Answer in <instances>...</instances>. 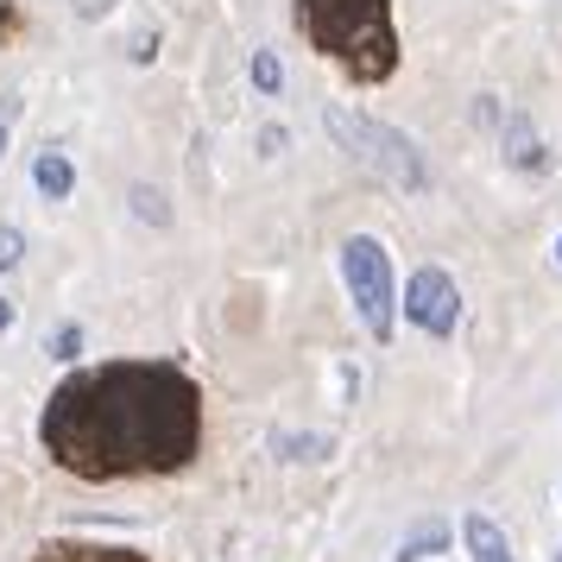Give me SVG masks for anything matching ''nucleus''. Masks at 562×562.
Instances as JSON below:
<instances>
[{"instance_id":"f257e3e1","label":"nucleus","mask_w":562,"mask_h":562,"mask_svg":"<svg viewBox=\"0 0 562 562\" xmlns=\"http://www.w3.org/2000/svg\"><path fill=\"white\" fill-rule=\"evenodd\" d=\"M38 436L82 481L171 474L203 442V392L165 360H108L57 385Z\"/></svg>"},{"instance_id":"f03ea898","label":"nucleus","mask_w":562,"mask_h":562,"mask_svg":"<svg viewBox=\"0 0 562 562\" xmlns=\"http://www.w3.org/2000/svg\"><path fill=\"white\" fill-rule=\"evenodd\" d=\"M297 26L323 57H335L355 82H385L398 70L392 0H297Z\"/></svg>"},{"instance_id":"7ed1b4c3","label":"nucleus","mask_w":562,"mask_h":562,"mask_svg":"<svg viewBox=\"0 0 562 562\" xmlns=\"http://www.w3.org/2000/svg\"><path fill=\"white\" fill-rule=\"evenodd\" d=\"M323 121H329L335 146L355 165H367L380 183H392V190H430V165L417 153V139H405L398 127H385L373 114H355V108H341V102H329Z\"/></svg>"},{"instance_id":"20e7f679","label":"nucleus","mask_w":562,"mask_h":562,"mask_svg":"<svg viewBox=\"0 0 562 562\" xmlns=\"http://www.w3.org/2000/svg\"><path fill=\"white\" fill-rule=\"evenodd\" d=\"M341 279H348V297H355L367 335H373V341H392V323H398L392 254H385L373 234H355V240H341Z\"/></svg>"},{"instance_id":"39448f33","label":"nucleus","mask_w":562,"mask_h":562,"mask_svg":"<svg viewBox=\"0 0 562 562\" xmlns=\"http://www.w3.org/2000/svg\"><path fill=\"white\" fill-rule=\"evenodd\" d=\"M405 316L417 323L424 335H456V323H461V291H456V279L442 272V266H417L405 279Z\"/></svg>"},{"instance_id":"423d86ee","label":"nucleus","mask_w":562,"mask_h":562,"mask_svg":"<svg viewBox=\"0 0 562 562\" xmlns=\"http://www.w3.org/2000/svg\"><path fill=\"white\" fill-rule=\"evenodd\" d=\"M499 146H506L512 171H543V139H537L531 114H506L499 121Z\"/></svg>"},{"instance_id":"0eeeda50","label":"nucleus","mask_w":562,"mask_h":562,"mask_svg":"<svg viewBox=\"0 0 562 562\" xmlns=\"http://www.w3.org/2000/svg\"><path fill=\"white\" fill-rule=\"evenodd\" d=\"M32 190L45 196V203H70V190H77V165H70V153H45L32 158Z\"/></svg>"},{"instance_id":"6e6552de","label":"nucleus","mask_w":562,"mask_h":562,"mask_svg":"<svg viewBox=\"0 0 562 562\" xmlns=\"http://www.w3.org/2000/svg\"><path fill=\"white\" fill-rule=\"evenodd\" d=\"M461 537H468V557H474V562H512L506 531H499L486 512H468V518H461Z\"/></svg>"},{"instance_id":"1a4fd4ad","label":"nucleus","mask_w":562,"mask_h":562,"mask_svg":"<svg viewBox=\"0 0 562 562\" xmlns=\"http://www.w3.org/2000/svg\"><path fill=\"white\" fill-rule=\"evenodd\" d=\"M32 562H146L139 550H108V543H45Z\"/></svg>"},{"instance_id":"9d476101","label":"nucleus","mask_w":562,"mask_h":562,"mask_svg":"<svg viewBox=\"0 0 562 562\" xmlns=\"http://www.w3.org/2000/svg\"><path fill=\"white\" fill-rule=\"evenodd\" d=\"M247 70H254V89H259V95H279V89H284L279 52H254V64H247Z\"/></svg>"},{"instance_id":"9b49d317","label":"nucleus","mask_w":562,"mask_h":562,"mask_svg":"<svg viewBox=\"0 0 562 562\" xmlns=\"http://www.w3.org/2000/svg\"><path fill=\"white\" fill-rule=\"evenodd\" d=\"M133 215H139V222H158V228L171 222V209H165V196H158V190H146V183L133 190Z\"/></svg>"},{"instance_id":"f8f14e48","label":"nucleus","mask_w":562,"mask_h":562,"mask_svg":"<svg viewBox=\"0 0 562 562\" xmlns=\"http://www.w3.org/2000/svg\"><path fill=\"white\" fill-rule=\"evenodd\" d=\"M424 550H442V525H430V531L411 537L405 550H398V562H424Z\"/></svg>"},{"instance_id":"ddd939ff","label":"nucleus","mask_w":562,"mask_h":562,"mask_svg":"<svg viewBox=\"0 0 562 562\" xmlns=\"http://www.w3.org/2000/svg\"><path fill=\"white\" fill-rule=\"evenodd\" d=\"M20 259H26V234L0 228V272H7V266H20Z\"/></svg>"},{"instance_id":"4468645a","label":"nucleus","mask_w":562,"mask_h":562,"mask_svg":"<svg viewBox=\"0 0 562 562\" xmlns=\"http://www.w3.org/2000/svg\"><path fill=\"white\" fill-rule=\"evenodd\" d=\"M77 348H82V329H77V323L52 335V355H57V360H77Z\"/></svg>"},{"instance_id":"2eb2a0df","label":"nucleus","mask_w":562,"mask_h":562,"mask_svg":"<svg viewBox=\"0 0 562 562\" xmlns=\"http://www.w3.org/2000/svg\"><path fill=\"white\" fill-rule=\"evenodd\" d=\"M13 121H20V102L0 95V158H7V139H13Z\"/></svg>"},{"instance_id":"dca6fc26","label":"nucleus","mask_w":562,"mask_h":562,"mask_svg":"<svg viewBox=\"0 0 562 562\" xmlns=\"http://www.w3.org/2000/svg\"><path fill=\"white\" fill-rule=\"evenodd\" d=\"M259 153L279 158V153H284V127H266V133H259Z\"/></svg>"},{"instance_id":"f3484780","label":"nucleus","mask_w":562,"mask_h":562,"mask_svg":"<svg viewBox=\"0 0 562 562\" xmlns=\"http://www.w3.org/2000/svg\"><path fill=\"white\" fill-rule=\"evenodd\" d=\"M82 20H102V13H114V0H77Z\"/></svg>"},{"instance_id":"a211bd4d","label":"nucleus","mask_w":562,"mask_h":562,"mask_svg":"<svg viewBox=\"0 0 562 562\" xmlns=\"http://www.w3.org/2000/svg\"><path fill=\"white\" fill-rule=\"evenodd\" d=\"M13 323H20V304H13V297H0V335L13 329Z\"/></svg>"},{"instance_id":"6ab92c4d","label":"nucleus","mask_w":562,"mask_h":562,"mask_svg":"<svg viewBox=\"0 0 562 562\" xmlns=\"http://www.w3.org/2000/svg\"><path fill=\"white\" fill-rule=\"evenodd\" d=\"M557 266H562V240H557Z\"/></svg>"},{"instance_id":"aec40b11","label":"nucleus","mask_w":562,"mask_h":562,"mask_svg":"<svg viewBox=\"0 0 562 562\" xmlns=\"http://www.w3.org/2000/svg\"><path fill=\"white\" fill-rule=\"evenodd\" d=\"M557 562H562V550H557Z\"/></svg>"}]
</instances>
